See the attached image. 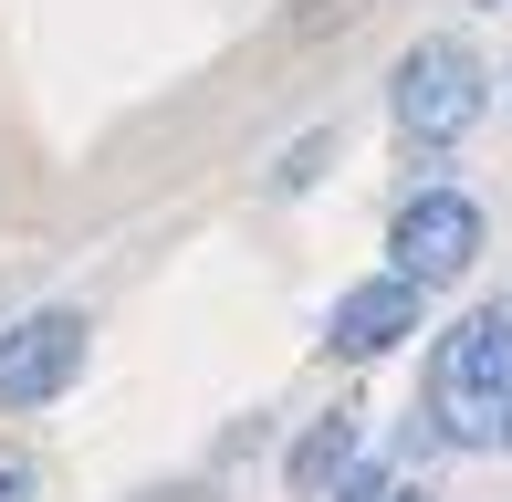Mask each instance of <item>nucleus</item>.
<instances>
[{
  "label": "nucleus",
  "instance_id": "1",
  "mask_svg": "<svg viewBox=\"0 0 512 502\" xmlns=\"http://www.w3.org/2000/svg\"><path fill=\"white\" fill-rule=\"evenodd\" d=\"M429 429L450 450H512V293L471 304L429 356Z\"/></svg>",
  "mask_w": 512,
  "mask_h": 502
},
{
  "label": "nucleus",
  "instance_id": "2",
  "mask_svg": "<svg viewBox=\"0 0 512 502\" xmlns=\"http://www.w3.org/2000/svg\"><path fill=\"white\" fill-rule=\"evenodd\" d=\"M481 105H492V74H481L471 42L429 32L398 53V84H387V116H398L408 147H460V136L481 126Z\"/></svg>",
  "mask_w": 512,
  "mask_h": 502
},
{
  "label": "nucleus",
  "instance_id": "3",
  "mask_svg": "<svg viewBox=\"0 0 512 502\" xmlns=\"http://www.w3.org/2000/svg\"><path fill=\"white\" fill-rule=\"evenodd\" d=\"M84 314L74 304H42V314H21V325H0V408H53L63 387L84 377Z\"/></svg>",
  "mask_w": 512,
  "mask_h": 502
},
{
  "label": "nucleus",
  "instance_id": "4",
  "mask_svg": "<svg viewBox=\"0 0 512 502\" xmlns=\"http://www.w3.org/2000/svg\"><path fill=\"white\" fill-rule=\"evenodd\" d=\"M471 262H481V210L460 189H418L398 210V231H387V272H408L418 293H439V283H460Z\"/></svg>",
  "mask_w": 512,
  "mask_h": 502
},
{
  "label": "nucleus",
  "instance_id": "5",
  "mask_svg": "<svg viewBox=\"0 0 512 502\" xmlns=\"http://www.w3.org/2000/svg\"><path fill=\"white\" fill-rule=\"evenodd\" d=\"M418 304H429V293H418L408 272H377V283L335 293V314H324V346L366 367V356H387V346H408V335H418Z\"/></svg>",
  "mask_w": 512,
  "mask_h": 502
},
{
  "label": "nucleus",
  "instance_id": "6",
  "mask_svg": "<svg viewBox=\"0 0 512 502\" xmlns=\"http://www.w3.org/2000/svg\"><path fill=\"white\" fill-rule=\"evenodd\" d=\"M366 461V440H356V419H314L304 440H293V502H335V482Z\"/></svg>",
  "mask_w": 512,
  "mask_h": 502
},
{
  "label": "nucleus",
  "instance_id": "7",
  "mask_svg": "<svg viewBox=\"0 0 512 502\" xmlns=\"http://www.w3.org/2000/svg\"><path fill=\"white\" fill-rule=\"evenodd\" d=\"M324 147H335V136H293V157H283V168H272V189H314V168H324Z\"/></svg>",
  "mask_w": 512,
  "mask_h": 502
},
{
  "label": "nucleus",
  "instance_id": "8",
  "mask_svg": "<svg viewBox=\"0 0 512 502\" xmlns=\"http://www.w3.org/2000/svg\"><path fill=\"white\" fill-rule=\"evenodd\" d=\"M0 502H42V471H32V450H11V440H0Z\"/></svg>",
  "mask_w": 512,
  "mask_h": 502
},
{
  "label": "nucleus",
  "instance_id": "9",
  "mask_svg": "<svg viewBox=\"0 0 512 502\" xmlns=\"http://www.w3.org/2000/svg\"><path fill=\"white\" fill-rule=\"evenodd\" d=\"M377 502H439L429 482H377Z\"/></svg>",
  "mask_w": 512,
  "mask_h": 502
}]
</instances>
